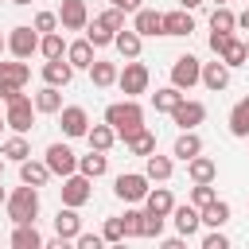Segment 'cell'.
<instances>
[{
    "label": "cell",
    "instance_id": "4fadbf2b",
    "mask_svg": "<svg viewBox=\"0 0 249 249\" xmlns=\"http://www.w3.org/2000/svg\"><path fill=\"white\" fill-rule=\"evenodd\" d=\"M171 121H175L179 128H198V124L206 121V105H202V101H187V97H183V101L171 109Z\"/></svg>",
    "mask_w": 249,
    "mask_h": 249
},
{
    "label": "cell",
    "instance_id": "91938a15",
    "mask_svg": "<svg viewBox=\"0 0 249 249\" xmlns=\"http://www.w3.org/2000/svg\"><path fill=\"white\" fill-rule=\"evenodd\" d=\"M0 175H4V156H0Z\"/></svg>",
    "mask_w": 249,
    "mask_h": 249
},
{
    "label": "cell",
    "instance_id": "83f0119b",
    "mask_svg": "<svg viewBox=\"0 0 249 249\" xmlns=\"http://www.w3.org/2000/svg\"><path fill=\"white\" fill-rule=\"evenodd\" d=\"M86 140H89V148H97V152H109V148H113L121 136H117V128H113L109 121H101V124H89Z\"/></svg>",
    "mask_w": 249,
    "mask_h": 249
},
{
    "label": "cell",
    "instance_id": "e575fe53",
    "mask_svg": "<svg viewBox=\"0 0 249 249\" xmlns=\"http://www.w3.org/2000/svg\"><path fill=\"white\" fill-rule=\"evenodd\" d=\"M35 109H39V113H58V109H62V89L43 82V89L35 93Z\"/></svg>",
    "mask_w": 249,
    "mask_h": 249
},
{
    "label": "cell",
    "instance_id": "e0dca14e",
    "mask_svg": "<svg viewBox=\"0 0 249 249\" xmlns=\"http://www.w3.org/2000/svg\"><path fill=\"white\" fill-rule=\"evenodd\" d=\"M12 249H43L47 245V237L35 230V222H16V230H12Z\"/></svg>",
    "mask_w": 249,
    "mask_h": 249
},
{
    "label": "cell",
    "instance_id": "f6af8a7d",
    "mask_svg": "<svg viewBox=\"0 0 249 249\" xmlns=\"http://www.w3.org/2000/svg\"><path fill=\"white\" fill-rule=\"evenodd\" d=\"M124 16H128V12H121V8H113V4H109V8H105L97 19H101L105 27H113V31H121V27H124Z\"/></svg>",
    "mask_w": 249,
    "mask_h": 249
},
{
    "label": "cell",
    "instance_id": "4dcf8cb0",
    "mask_svg": "<svg viewBox=\"0 0 249 249\" xmlns=\"http://www.w3.org/2000/svg\"><path fill=\"white\" fill-rule=\"evenodd\" d=\"M78 171L89 175V179H101V175L109 171V156L97 152V148H89V156H78Z\"/></svg>",
    "mask_w": 249,
    "mask_h": 249
},
{
    "label": "cell",
    "instance_id": "603a6c76",
    "mask_svg": "<svg viewBox=\"0 0 249 249\" xmlns=\"http://www.w3.org/2000/svg\"><path fill=\"white\" fill-rule=\"evenodd\" d=\"M144 175H148L152 183H167V179L175 175V160H171V156L152 152V156H144Z\"/></svg>",
    "mask_w": 249,
    "mask_h": 249
},
{
    "label": "cell",
    "instance_id": "8fae6325",
    "mask_svg": "<svg viewBox=\"0 0 249 249\" xmlns=\"http://www.w3.org/2000/svg\"><path fill=\"white\" fill-rule=\"evenodd\" d=\"M58 124H62V136L78 140V136L89 132V113H86L82 105H62V109H58Z\"/></svg>",
    "mask_w": 249,
    "mask_h": 249
},
{
    "label": "cell",
    "instance_id": "3957f363",
    "mask_svg": "<svg viewBox=\"0 0 249 249\" xmlns=\"http://www.w3.org/2000/svg\"><path fill=\"white\" fill-rule=\"evenodd\" d=\"M35 113H39V109H35V97H27L23 89L4 101V121H8L12 132H23V136H27V132L35 128Z\"/></svg>",
    "mask_w": 249,
    "mask_h": 249
},
{
    "label": "cell",
    "instance_id": "30bf717a",
    "mask_svg": "<svg viewBox=\"0 0 249 249\" xmlns=\"http://www.w3.org/2000/svg\"><path fill=\"white\" fill-rule=\"evenodd\" d=\"M43 160H47L51 175H62V179H66V175H74V171H78V156H74V152H70V144H62V140H54V144L47 148V156H43Z\"/></svg>",
    "mask_w": 249,
    "mask_h": 249
},
{
    "label": "cell",
    "instance_id": "d4e9b609",
    "mask_svg": "<svg viewBox=\"0 0 249 249\" xmlns=\"http://www.w3.org/2000/svg\"><path fill=\"white\" fill-rule=\"evenodd\" d=\"M187 179H191V183H214V179H218V163L198 152L195 160H187Z\"/></svg>",
    "mask_w": 249,
    "mask_h": 249
},
{
    "label": "cell",
    "instance_id": "b9f144b4",
    "mask_svg": "<svg viewBox=\"0 0 249 249\" xmlns=\"http://www.w3.org/2000/svg\"><path fill=\"white\" fill-rule=\"evenodd\" d=\"M214 198H218V191H214L210 183H195V187H191V202H195L198 210H202V206H210Z\"/></svg>",
    "mask_w": 249,
    "mask_h": 249
},
{
    "label": "cell",
    "instance_id": "e7e4bbea",
    "mask_svg": "<svg viewBox=\"0 0 249 249\" xmlns=\"http://www.w3.org/2000/svg\"><path fill=\"white\" fill-rule=\"evenodd\" d=\"M245 4H249V0H245Z\"/></svg>",
    "mask_w": 249,
    "mask_h": 249
},
{
    "label": "cell",
    "instance_id": "11a10c76",
    "mask_svg": "<svg viewBox=\"0 0 249 249\" xmlns=\"http://www.w3.org/2000/svg\"><path fill=\"white\" fill-rule=\"evenodd\" d=\"M4 51H8V35H0V54H4Z\"/></svg>",
    "mask_w": 249,
    "mask_h": 249
},
{
    "label": "cell",
    "instance_id": "2e32d148",
    "mask_svg": "<svg viewBox=\"0 0 249 249\" xmlns=\"http://www.w3.org/2000/svg\"><path fill=\"white\" fill-rule=\"evenodd\" d=\"M54 233H58L62 241H74V237L82 233V218H78V206H58V214H54Z\"/></svg>",
    "mask_w": 249,
    "mask_h": 249
},
{
    "label": "cell",
    "instance_id": "52a82bcc",
    "mask_svg": "<svg viewBox=\"0 0 249 249\" xmlns=\"http://www.w3.org/2000/svg\"><path fill=\"white\" fill-rule=\"evenodd\" d=\"M39 39H43V35H39L31 23H19V27H12V31H8V54L27 62V58L39 51Z\"/></svg>",
    "mask_w": 249,
    "mask_h": 249
},
{
    "label": "cell",
    "instance_id": "cb8c5ba5",
    "mask_svg": "<svg viewBox=\"0 0 249 249\" xmlns=\"http://www.w3.org/2000/svg\"><path fill=\"white\" fill-rule=\"evenodd\" d=\"M202 86H206V89H214V93L230 86V66H226L218 54H214V62H202Z\"/></svg>",
    "mask_w": 249,
    "mask_h": 249
},
{
    "label": "cell",
    "instance_id": "ab89813d",
    "mask_svg": "<svg viewBox=\"0 0 249 249\" xmlns=\"http://www.w3.org/2000/svg\"><path fill=\"white\" fill-rule=\"evenodd\" d=\"M144 214H148V210H136V202L121 214V222H124V237H144Z\"/></svg>",
    "mask_w": 249,
    "mask_h": 249
},
{
    "label": "cell",
    "instance_id": "816d5d0a",
    "mask_svg": "<svg viewBox=\"0 0 249 249\" xmlns=\"http://www.w3.org/2000/svg\"><path fill=\"white\" fill-rule=\"evenodd\" d=\"M183 241H187L183 233H179V237H163V249H183Z\"/></svg>",
    "mask_w": 249,
    "mask_h": 249
},
{
    "label": "cell",
    "instance_id": "db71d44e",
    "mask_svg": "<svg viewBox=\"0 0 249 249\" xmlns=\"http://www.w3.org/2000/svg\"><path fill=\"white\" fill-rule=\"evenodd\" d=\"M198 4H202V0H179V8H187V12H195Z\"/></svg>",
    "mask_w": 249,
    "mask_h": 249
},
{
    "label": "cell",
    "instance_id": "9a60e30c",
    "mask_svg": "<svg viewBox=\"0 0 249 249\" xmlns=\"http://www.w3.org/2000/svg\"><path fill=\"white\" fill-rule=\"evenodd\" d=\"M93 51H97V47H93V43H89V39L82 35V39L66 43V62H70L74 70H89V66H93V58H97Z\"/></svg>",
    "mask_w": 249,
    "mask_h": 249
},
{
    "label": "cell",
    "instance_id": "ffe728a7",
    "mask_svg": "<svg viewBox=\"0 0 249 249\" xmlns=\"http://www.w3.org/2000/svg\"><path fill=\"white\" fill-rule=\"evenodd\" d=\"M113 47H117L121 58H140V51H144V35H140L136 27H121L117 39H113Z\"/></svg>",
    "mask_w": 249,
    "mask_h": 249
},
{
    "label": "cell",
    "instance_id": "d6a6232c",
    "mask_svg": "<svg viewBox=\"0 0 249 249\" xmlns=\"http://www.w3.org/2000/svg\"><path fill=\"white\" fill-rule=\"evenodd\" d=\"M230 132H233L237 140L249 136V97H241V101L230 109Z\"/></svg>",
    "mask_w": 249,
    "mask_h": 249
},
{
    "label": "cell",
    "instance_id": "277c9868",
    "mask_svg": "<svg viewBox=\"0 0 249 249\" xmlns=\"http://www.w3.org/2000/svg\"><path fill=\"white\" fill-rule=\"evenodd\" d=\"M148 82H152L148 66H144L140 58H124V70L117 74L121 93H124V97H140V93H148Z\"/></svg>",
    "mask_w": 249,
    "mask_h": 249
},
{
    "label": "cell",
    "instance_id": "8992f818",
    "mask_svg": "<svg viewBox=\"0 0 249 249\" xmlns=\"http://www.w3.org/2000/svg\"><path fill=\"white\" fill-rule=\"evenodd\" d=\"M31 82V66L23 58H12V62H0V97H16L23 86Z\"/></svg>",
    "mask_w": 249,
    "mask_h": 249
},
{
    "label": "cell",
    "instance_id": "7402d4cb",
    "mask_svg": "<svg viewBox=\"0 0 249 249\" xmlns=\"http://www.w3.org/2000/svg\"><path fill=\"white\" fill-rule=\"evenodd\" d=\"M198 152H202V136H198L195 128H183V132L175 136V144H171V156H175V160H183V163H187V160H195Z\"/></svg>",
    "mask_w": 249,
    "mask_h": 249
},
{
    "label": "cell",
    "instance_id": "1f68e13d",
    "mask_svg": "<svg viewBox=\"0 0 249 249\" xmlns=\"http://www.w3.org/2000/svg\"><path fill=\"white\" fill-rule=\"evenodd\" d=\"M230 214H233V210H230V202H226V198H214L210 206H202V226L222 230V226L230 222Z\"/></svg>",
    "mask_w": 249,
    "mask_h": 249
},
{
    "label": "cell",
    "instance_id": "5b68a950",
    "mask_svg": "<svg viewBox=\"0 0 249 249\" xmlns=\"http://www.w3.org/2000/svg\"><path fill=\"white\" fill-rule=\"evenodd\" d=\"M148 183H152V179H148L144 171H124V175H117V179H113V195H117L121 202H128V206H132V202H144V195L152 191Z\"/></svg>",
    "mask_w": 249,
    "mask_h": 249
},
{
    "label": "cell",
    "instance_id": "ba28073f",
    "mask_svg": "<svg viewBox=\"0 0 249 249\" xmlns=\"http://www.w3.org/2000/svg\"><path fill=\"white\" fill-rule=\"evenodd\" d=\"M58 191H62V206H78V210H82V206L93 198V179H89V175H82V171H74V175H66V179H62V187H58Z\"/></svg>",
    "mask_w": 249,
    "mask_h": 249
},
{
    "label": "cell",
    "instance_id": "6125c7cd",
    "mask_svg": "<svg viewBox=\"0 0 249 249\" xmlns=\"http://www.w3.org/2000/svg\"><path fill=\"white\" fill-rule=\"evenodd\" d=\"M245 51H249V39H245Z\"/></svg>",
    "mask_w": 249,
    "mask_h": 249
},
{
    "label": "cell",
    "instance_id": "f907efd6",
    "mask_svg": "<svg viewBox=\"0 0 249 249\" xmlns=\"http://www.w3.org/2000/svg\"><path fill=\"white\" fill-rule=\"evenodd\" d=\"M113 8H121V12H140L144 8V0H109Z\"/></svg>",
    "mask_w": 249,
    "mask_h": 249
},
{
    "label": "cell",
    "instance_id": "7a4b0ae2",
    "mask_svg": "<svg viewBox=\"0 0 249 249\" xmlns=\"http://www.w3.org/2000/svg\"><path fill=\"white\" fill-rule=\"evenodd\" d=\"M4 210H8L12 226H16V222H35V218H39V187H31V183H19V187L8 195Z\"/></svg>",
    "mask_w": 249,
    "mask_h": 249
},
{
    "label": "cell",
    "instance_id": "f1b7e54d",
    "mask_svg": "<svg viewBox=\"0 0 249 249\" xmlns=\"http://www.w3.org/2000/svg\"><path fill=\"white\" fill-rule=\"evenodd\" d=\"M47 179H51V167H47V160H23V163H19V183L47 187Z\"/></svg>",
    "mask_w": 249,
    "mask_h": 249
},
{
    "label": "cell",
    "instance_id": "4316f807",
    "mask_svg": "<svg viewBox=\"0 0 249 249\" xmlns=\"http://www.w3.org/2000/svg\"><path fill=\"white\" fill-rule=\"evenodd\" d=\"M117 74H121V66H117V62H109V58H93V66H89V82H93L97 89L117 86Z\"/></svg>",
    "mask_w": 249,
    "mask_h": 249
},
{
    "label": "cell",
    "instance_id": "d590c367",
    "mask_svg": "<svg viewBox=\"0 0 249 249\" xmlns=\"http://www.w3.org/2000/svg\"><path fill=\"white\" fill-rule=\"evenodd\" d=\"M124 148H128L132 156H152V152H156V132H152V128H140V132H132V136L124 140Z\"/></svg>",
    "mask_w": 249,
    "mask_h": 249
},
{
    "label": "cell",
    "instance_id": "836d02e7",
    "mask_svg": "<svg viewBox=\"0 0 249 249\" xmlns=\"http://www.w3.org/2000/svg\"><path fill=\"white\" fill-rule=\"evenodd\" d=\"M183 97H187V93H183L179 86H163V89H156V93H152V105H156V113H171Z\"/></svg>",
    "mask_w": 249,
    "mask_h": 249
},
{
    "label": "cell",
    "instance_id": "74e56055",
    "mask_svg": "<svg viewBox=\"0 0 249 249\" xmlns=\"http://www.w3.org/2000/svg\"><path fill=\"white\" fill-rule=\"evenodd\" d=\"M218 58H222V62H226L230 70H237V66H245V62H249V51H245V43H241V39L233 35V39L226 43V51H222Z\"/></svg>",
    "mask_w": 249,
    "mask_h": 249
},
{
    "label": "cell",
    "instance_id": "681fc988",
    "mask_svg": "<svg viewBox=\"0 0 249 249\" xmlns=\"http://www.w3.org/2000/svg\"><path fill=\"white\" fill-rule=\"evenodd\" d=\"M230 39H233V31H210V51H214V54H222Z\"/></svg>",
    "mask_w": 249,
    "mask_h": 249
},
{
    "label": "cell",
    "instance_id": "c3c4849f",
    "mask_svg": "<svg viewBox=\"0 0 249 249\" xmlns=\"http://www.w3.org/2000/svg\"><path fill=\"white\" fill-rule=\"evenodd\" d=\"M74 245H78V249H101V245H105V237H101V233H78V237H74Z\"/></svg>",
    "mask_w": 249,
    "mask_h": 249
},
{
    "label": "cell",
    "instance_id": "6da1fadb",
    "mask_svg": "<svg viewBox=\"0 0 249 249\" xmlns=\"http://www.w3.org/2000/svg\"><path fill=\"white\" fill-rule=\"evenodd\" d=\"M105 121L117 128V136H121V140H128L132 132H140V128H144V109H140V101H136V97H124V101L105 105Z\"/></svg>",
    "mask_w": 249,
    "mask_h": 249
},
{
    "label": "cell",
    "instance_id": "9c48e42d",
    "mask_svg": "<svg viewBox=\"0 0 249 249\" xmlns=\"http://www.w3.org/2000/svg\"><path fill=\"white\" fill-rule=\"evenodd\" d=\"M198 82H202V62H198L195 54H179V58L171 62V86L191 89V86H198Z\"/></svg>",
    "mask_w": 249,
    "mask_h": 249
},
{
    "label": "cell",
    "instance_id": "94428289",
    "mask_svg": "<svg viewBox=\"0 0 249 249\" xmlns=\"http://www.w3.org/2000/svg\"><path fill=\"white\" fill-rule=\"evenodd\" d=\"M214 4H230V0H214Z\"/></svg>",
    "mask_w": 249,
    "mask_h": 249
},
{
    "label": "cell",
    "instance_id": "f546056e",
    "mask_svg": "<svg viewBox=\"0 0 249 249\" xmlns=\"http://www.w3.org/2000/svg\"><path fill=\"white\" fill-rule=\"evenodd\" d=\"M0 156H4V160H12V163H23V160H31V144H27V136H23V132L8 136V140L0 144Z\"/></svg>",
    "mask_w": 249,
    "mask_h": 249
},
{
    "label": "cell",
    "instance_id": "be15d7a7",
    "mask_svg": "<svg viewBox=\"0 0 249 249\" xmlns=\"http://www.w3.org/2000/svg\"><path fill=\"white\" fill-rule=\"evenodd\" d=\"M0 101H4V97H0Z\"/></svg>",
    "mask_w": 249,
    "mask_h": 249
},
{
    "label": "cell",
    "instance_id": "44dd1931",
    "mask_svg": "<svg viewBox=\"0 0 249 249\" xmlns=\"http://www.w3.org/2000/svg\"><path fill=\"white\" fill-rule=\"evenodd\" d=\"M70 78H74V66H70L66 58H47V62H43V82H47V86L66 89V86H70Z\"/></svg>",
    "mask_w": 249,
    "mask_h": 249
},
{
    "label": "cell",
    "instance_id": "d6986e66",
    "mask_svg": "<svg viewBox=\"0 0 249 249\" xmlns=\"http://www.w3.org/2000/svg\"><path fill=\"white\" fill-rule=\"evenodd\" d=\"M191 31H195V16H191L187 8L163 12V35H175V39H183V35H191Z\"/></svg>",
    "mask_w": 249,
    "mask_h": 249
},
{
    "label": "cell",
    "instance_id": "7dc6e473",
    "mask_svg": "<svg viewBox=\"0 0 249 249\" xmlns=\"http://www.w3.org/2000/svg\"><path fill=\"white\" fill-rule=\"evenodd\" d=\"M202 249H230V237H226L222 230H210V233L202 237Z\"/></svg>",
    "mask_w": 249,
    "mask_h": 249
},
{
    "label": "cell",
    "instance_id": "bcb514c9",
    "mask_svg": "<svg viewBox=\"0 0 249 249\" xmlns=\"http://www.w3.org/2000/svg\"><path fill=\"white\" fill-rule=\"evenodd\" d=\"M163 222L167 218H160V214H144V237H156L160 241L163 237Z\"/></svg>",
    "mask_w": 249,
    "mask_h": 249
},
{
    "label": "cell",
    "instance_id": "9f6ffc18",
    "mask_svg": "<svg viewBox=\"0 0 249 249\" xmlns=\"http://www.w3.org/2000/svg\"><path fill=\"white\" fill-rule=\"evenodd\" d=\"M4 202H8V191H4V187H0V206H4Z\"/></svg>",
    "mask_w": 249,
    "mask_h": 249
},
{
    "label": "cell",
    "instance_id": "7c38bea8",
    "mask_svg": "<svg viewBox=\"0 0 249 249\" xmlns=\"http://www.w3.org/2000/svg\"><path fill=\"white\" fill-rule=\"evenodd\" d=\"M58 23H62L66 31H86V23H89L86 0H62V4H58Z\"/></svg>",
    "mask_w": 249,
    "mask_h": 249
},
{
    "label": "cell",
    "instance_id": "680465c9",
    "mask_svg": "<svg viewBox=\"0 0 249 249\" xmlns=\"http://www.w3.org/2000/svg\"><path fill=\"white\" fill-rule=\"evenodd\" d=\"M12 4H19V8H23V4H31V0H12Z\"/></svg>",
    "mask_w": 249,
    "mask_h": 249
},
{
    "label": "cell",
    "instance_id": "484cf974",
    "mask_svg": "<svg viewBox=\"0 0 249 249\" xmlns=\"http://www.w3.org/2000/svg\"><path fill=\"white\" fill-rule=\"evenodd\" d=\"M144 210H148V214H160V218H171V210H175L171 191H167V187H152V191L144 195Z\"/></svg>",
    "mask_w": 249,
    "mask_h": 249
},
{
    "label": "cell",
    "instance_id": "7bdbcfd3",
    "mask_svg": "<svg viewBox=\"0 0 249 249\" xmlns=\"http://www.w3.org/2000/svg\"><path fill=\"white\" fill-rule=\"evenodd\" d=\"M101 237H105L109 245H121V241H124V222H121V218H105Z\"/></svg>",
    "mask_w": 249,
    "mask_h": 249
},
{
    "label": "cell",
    "instance_id": "6f0895ef",
    "mask_svg": "<svg viewBox=\"0 0 249 249\" xmlns=\"http://www.w3.org/2000/svg\"><path fill=\"white\" fill-rule=\"evenodd\" d=\"M4 128H8V121H4V113H0V132H4Z\"/></svg>",
    "mask_w": 249,
    "mask_h": 249
},
{
    "label": "cell",
    "instance_id": "60d3db41",
    "mask_svg": "<svg viewBox=\"0 0 249 249\" xmlns=\"http://www.w3.org/2000/svg\"><path fill=\"white\" fill-rule=\"evenodd\" d=\"M237 27V16L226 8V4H218L214 12H210V31H233Z\"/></svg>",
    "mask_w": 249,
    "mask_h": 249
},
{
    "label": "cell",
    "instance_id": "8d00e7d4",
    "mask_svg": "<svg viewBox=\"0 0 249 249\" xmlns=\"http://www.w3.org/2000/svg\"><path fill=\"white\" fill-rule=\"evenodd\" d=\"M86 39H89V43H93V47L101 51V47H113L117 31H113V27H105L101 19H89V23H86Z\"/></svg>",
    "mask_w": 249,
    "mask_h": 249
},
{
    "label": "cell",
    "instance_id": "ee69618b",
    "mask_svg": "<svg viewBox=\"0 0 249 249\" xmlns=\"http://www.w3.org/2000/svg\"><path fill=\"white\" fill-rule=\"evenodd\" d=\"M39 35H47V31H58L62 23H58V12H35V23H31Z\"/></svg>",
    "mask_w": 249,
    "mask_h": 249
},
{
    "label": "cell",
    "instance_id": "ac0fdd59",
    "mask_svg": "<svg viewBox=\"0 0 249 249\" xmlns=\"http://www.w3.org/2000/svg\"><path fill=\"white\" fill-rule=\"evenodd\" d=\"M132 27H136L144 39L163 35V12H156V8H140V12H132Z\"/></svg>",
    "mask_w": 249,
    "mask_h": 249
},
{
    "label": "cell",
    "instance_id": "5bb4252c",
    "mask_svg": "<svg viewBox=\"0 0 249 249\" xmlns=\"http://www.w3.org/2000/svg\"><path fill=\"white\" fill-rule=\"evenodd\" d=\"M171 222H175V230H179L183 237H195V233H198V226H202V210H198L195 202L175 206V210H171Z\"/></svg>",
    "mask_w": 249,
    "mask_h": 249
},
{
    "label": "cell",
    "instance_id": "f35d334b",
    "mask_svg": "<svg viewBox=\"0 0 249 249\" xmlns=\"http://www.w3.org/2000/svg\"><path fill=\"white\" fill-rule=\"evenodd\" d=\"M39 54H43V58H66V39H62L58 31H47V35L39 39Z\"/></svg>",
    "mask_w": 249,
    "mask_h": 249
},
{
    "label": "cell",
    "instance_id": "f5cc1de1",
    "mask_svg": "<svg viewBox=\"0 0 249 249\" xmlns=\"http://www.w3.org/2000/svg\"><path fill=\"white\" fill-rule=\"evenodd\" d=\"M237 27H245V31H249V4H245V12L237 16Z\"/></svg>",
    "mask_w": 249,
    "mask_h": 249
}]
</instances>
